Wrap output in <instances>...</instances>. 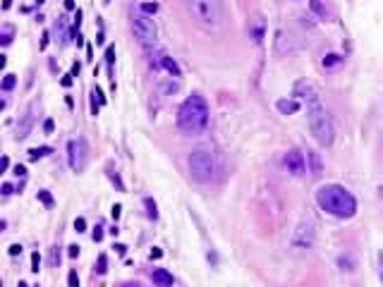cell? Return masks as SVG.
Listing matches in <instances>:
<instances>
[{"label": "cell", "instance_id": "cell-13", "mask_svg": "<svg viewBox=\"0 0 383 287\" xmlns=\"http://www.w3.org/2000/svg\"><path fill=\"white\" fill-rule=\"evenodd\" d=\"M307 168L312 170L316 177L324 172V160H321V156H319L316 151H309V153H307Z\"/></svg>", "mask_w": 383, "mask_h": 287}, {"label": "cell", "instance_id": "cell-35", "mask_svg": "<svg viewBox=\"0 0 383 287\" xmlns=\"http://www.w3.org/2000/svg\"><path fill=\"white\" fill-rule=\"evenodd\" d=\"M67 254H69V258H77L79 256V247L77 244H72V247L67 249Z\"/></svg>", "mask_w": 383, "mask_h": 287}, {"label": "cell", "instance_id": "cell-19", "mask_svg": "<svg viewBox=\"0 0 383 287\" xmlns=\"http://www.w3.org/2000/svg\"><path fill=\"white\" fill-rule=\"evenodd\" d=\"M12 34H15V29H12L10 24L3 27V39H0V46H3V48H8V46L12 43Z\"/></svg>", "mask_w": 383, "mask_h": 287}, {"label": "cell", "instance_id": "cell-1", "mask_svg": "<svg viewBox=\"0 0 383 287\" xmlns=\"http://www.w3.org/2000/svg\"><path fill=\"white\" fill-rule=\"evenodd\" d=\"M208 127V103L204 96L192 93L177 110V129L187 137H197Z\"/></svg>", "mask_w": 383, "mask_h": 287}, {"label": "cell", "instance_id": "cell-30", "mask_svg": "<svg viewBox=\"0 0 383 287\" xmlns=\"http://www.w3.org/2000/svg\"><path fill=\"white\" fill-rule=\"evenodd\" d=\"M53 129H55V122L48 118L46 122H43V132H46V134H53Z\"/></svg>", "mask_w": 383, "mask_h": 287}, {"label": "cell", "instance_id": "cell-33", "mask_svg": "<svg viewBox=\"0 0 383 287\" xmlns=\"http://www.w3.org/2000/svg\"><path fill=\"white\" fill-rule=\"evenodd\" d=\"M101 239H103V228L96 225V228H94V242H101Z\"/></svg>", "mask_w": 383, "mask_h": 287}, {"label": "cell", "instance_id": "cell-16", "mask_svg": "<svg viewBox=\"0 0 383 287\" xmlns=\"http://www.w3.org/2000/svg\"><path fill=\"white\" fill-rule=\"evenodd\" d=\"M161 67H166L168 72H170V74H173V77H180V67H177V62L173 58H168V55H163V58H161Z\"/></svg>", "mask_w": 383, "mask_h": 287}, {"label": "cell", "instance_id": "cell-40", "mask_svg": "<svg viewBox=\"0 0 383 287\" xmlns=\"http://www.w3.org/2000/svg\"><path fill=\"white\" fill-rule=\"evenodd\" d=\"M60 81H62V86H72V77H69V74H65Z\"/></svg>", "mask_w": 383, "mask_h": 287}, {"label": "cell", "instance_id": "cell-45", "mask_svg": "<svg viewBox=\"0 0 383 287\" xmlns=\"http://www.w3.org/2000/svg\"><path fill=\"white\" fill-rule=\"evenodd\" d=\"M12 192V184H3V194H10Z\"/></svg>", "mask_w": 383, "mask_h": 287}, {"label": "cell", "instance_id": "cell-41", "mask_svg": "<svg viewBox=\"0 0 383 287\" xmlns=\"http://www.w3.org/2000/svg\"><path fill=\"white\" fill-rule=\"evenodd\" d=\"M65 10H67V12L74 10V0H65Z\"/></svg>", "mask_w": 383, "mask_h": 287}, {"label": "cell", "instance_id": "cell-15", "mask_svg": "<svg viewBox=\"0 0 383 287\" xmlns=\"http://www.w3.org/2000/svg\"><path fill=\"white\" fill-rule=\"evenodd\" d=\"M309 10L314 12L319 20H328V17H331V15H328V8H326L321 0H312V3H309Z\"/></svg>", "mask_w": 383, "mask_h": 287}, {"label": "cell", "instance_id": "cell-25", "mask_svg": "<svg viewBox=\"0 0 383 287\" xmlns=\"http://www.w3.org/2000/svg\"><path fill=\"white\" fill-rule=\"evenodd\" d=\"M96 270H99V275H106V270H108V256H106V254H101V256H99Z\"/></svg>", "mask_w": 383, "mask_h": 287}, {"label": "cell", "instance_id": "cell-49", "mask_svg": "<svg viewBox=\"0 0 383 287\" xmlns=\"http://www.w3.org/2000/svg\"><path fill=\"white\" fill-rule=\"evenodd\" d=\"M103 3H106V5H108V3H110V0H103Z\"/></svg>", "mask_w": 383, "mask_h": 287}, {"label": "cell", "instance_id": "cell-10", "mask_svg": "<svg viewBox=\"0 0 383 287\" xmlns=\"http://www.w3.org/2000/svg\"><path fill=\"white\" fill-rule=\"evenodd\" d=\"M285 170L290 172V175H304V170H307V158L302 156V151L299 149H290L287 153H285Z\"/></svg>", "mask_w": 383, "mask_h": 287}, {"label": "cell", "instance_id": "cell-9", "mask_svg": "<svg viewBox=\"0 0 383 287\" xmlns=\"http://www.w3.org/2000/svg\"><path fill=\"white\" fill-rule=\"evenodd\" d=\"M275 53L280 55V58H285V55H295L297 53V41L295 36L290 34V31H285V29H278L275 31Z\"/></svg>", "mask_w": 383, "mask_h": 287}, {"label": "cell", "instance_id": "cell-24", "mask_svg": "<svg viewBox=\"0 0 383 287\" xmlns=\"http://www.w3.org/2000/svg\"><path fill=\"white\" fill-rule=\"evenodd\" d=\"M161 86H163V93H177V91H180V84H177V81H173V79L163 81Z\"/></svg>", "mask_w": 383, "mask_h": 287}, {"label": "cell", "instance_id": "cell-17", "mask_svg": "<svg viewBox=\"0 0 383 287\" xmlns=\"http://www.w3.org/2000/svg\"><path fill=\"white\" fill-rule=\"evenodd\" d=\"M36 199H39V201H41V204H43L46 208H53V206H55V199H53V194H50L48 189H41L39 194H36Z\"/></svg>", "mask_w": 383, "mask_h": 287}, {"label": "cell", "instance_id": "cell-36", "mask_svg": "<svg viewBox=\"0 0 383 287\" xmlns=\"http://www.w3.org/2000/svg\"><path fill=\"white\" fill-rule=\"evenodd\" d=\"M15 175H17V177H24V175H27V168H24V165H15Z\"/></svg>", "mask_w": 383, "mask_h": 287}, {"label": "cell", "instance_id": "cell-48", "mask_svg": "<svg viewBox=\"0 0 383 287\" xmlns=\"http://www.w3.org/2000/svg\"><path fill=\"white\" fill-rule=\"evenodd\" d=\"M17 287H27V282H20V285H17Z\"/></svg>", "mask_w": 383, "mask_h": 287}, {"label": "cell", "instance_id": "cell-32", "mask_svg": "<svg viewBox=\"0 0 383 287\" xmlns=\"http://www.w3.org/2000/svg\"><path fill=\"white\" fill-rule=\"evenodd\" d=\"M74 230H77V232H84V230H87V223H84V218L74 220Z\"/></svg>", "mask_w": 383, "mask_h": 287}, {"label": "cell", "instance_id": "cell-11", "mask_svg": "<svg viewBox=\"0 0 383 287\" xmlns=\"http://www.w3.org/2000/svg\"><path fill=\"white\" fill-rule=\"evenodd\" d=\"M266 20L261 15H254L249 24H247V34H249V39L254 41V43H264V36H266Z\"/></svg>", "mask_w": 383, "mask_h": 287}, {"label": "cell", "instance_id": "cell-26", "mask_svg": "<svg viewBox=\"0 0 383 287\" xmlns=\"http://www.w3.org/2000/svg\"><path fill=\"white\" fill-rule=\"evenodd\" d=\"M48 263H50V266H60V249H58V247H53V249H50V258H48Z\"/></svg>", "mask_w": 383, "mask_h": 287}, {"label": "cell", "instance_id": "cell-43", "mask_svg": "<svg viewBox=\"0 0 383 287\" xmlns=\"http://www.w3.org/2000/svg\"><path fill=\"white\" fill-rule=\"evenodd\" d=\"M79 69H82V65H79V62H74V65H72V69H69V72H72V74H79Z\"/></svg>", "mask_w": 383, "mask_h": 287}, {"label": "cell", "instance_id": "cell-29", "mask_svg": "<svg viewBox=\"0 0 383 287\" xmlns=\"http://www.w3.org/2000/svg\"><path fill=\"white\" fill-rule=\"evenodd\" d=\"M39 266H41V256H39V251H36V254H31V270L36 273V270H39Z\"/></svg>", "mask_w": 383, "mask_h": 287}, {"label": "cell", "instance_id": "cell-12", "mask_svg": "<svg viewBox=\"0 0 383 287\" xmlns=\"http://www.w3.org/2000/svg\"><path fill=\"white\" fill-rule=\"evenodd\" d=\"M151 280H154V285L156 287H173V282H175L173 273H168V270H163V268H156V270L151 273Z\"/></svg>", "mask_w": 383, "mask_h": 287}, {"label": "cell", "instance_id": "cell-21", "mask_svg": "<svg viewBox=\"0 0 383 287\" xmlns=\"http://www.w3.org/2000/svg\"><path fill=\"white\" fill-rule=\"evenodd\" d=\"M15 84H17V77H15V74H5L0 86H3V91H12L15 89Z\"/></svg>", "mask_w": 383, "mask_h": 287}, {"label": "cell", "instance_id": "cell-6", "mask_svg": "<svg viewBox=\"0 0 383 287\" xmlns=\"http://www.w3.org/2000/svg\"><path fill=\"white\" fill-rule=\"evenodd\" d=\"M132 31H134V39L139 41V46L144 50H154L158 43V27L156 22L146 17V15H139L132 20Z\"/></svg>", "mask_w": 383, "mask_h": 287}, {"label": "cell", "instance_id": "cell-31", "mask_svg": "<svg viewBox=\"0 0 383 287\" xmlns=\"http://www.w3.org/2000/svg\"><path fill=\"white\" fill-rule=\"evenodd\" d=\"M8 254H10V256H20V254H22V247H20V244H10Z\"/></svg>", "mask_w": 383, "mask_h": 287}, {"label": "cell", "instance_id": "cell-44", "mask_svg": "<svg viewBox=\"0 0 383 287\" xmlns=\"http://www.w3.org/2000/svg\"><path fill=\"white\" fill-rule=\"evenodd\" d=\"M48 46V34H43V39H41V48H46Z\"/></svg>", "mask_w": 383, "mask_h": 287}, {"label": "cell", "instance_id": "cell-37", "mask_svg": "<svg viewBox=\"0 0 383 287\" xmlns=\"http://www.w3.org/2000/svg\"><path fill=\"white\" fill-rule=\"evenodd\" d=\"M8 168H10V158H8V156H3V160H0V170L5 172Z\"/></svg>", "mask_w": 383, "mask_h": 287}, {"label": "cell", "instance_id": "cell-47", "mask_svg": "<svg viewBox=\"0 0 383 287\" xmlns=\"http://www.w3.org/2000/svg\"><path fill=\"white\" fill-rule=\"evenodd\" d=\"M120 287H141L139 282H125V285H120Z\"/></svg>", "mask_w": 383, "mask_h": 287}, {"label": "cell", "instance_id": "cell-22", "mask_svg": "<svg viewBox=\"0 0 383 287\" xmlns=\"http://www.w3.org/2000/svg\"><path fill=\"white\" fill-rule=\"evenodd\" d=\"M29 129H31V113H27L24 120H22V129H17V137H27Z\"/></svg>", "mask_w": 383, "mask_h": 287}, {"label": "cell", "instance_id": "cell-46", "mask_svg": "<svg viewBox=\"0 0 383 287\" xmlns=\"http://www.w3.org/2000/svg\"><path fill=\"white\" fill-rule=\"evenodd\" d=\"M10 5H12V0H3V10H10Z\"/></svg>", "mask_w": 383, "mask_h": 287}, {"label": "cell", "instance_id": "cell-27", "mask_svg": "<svg viewBox=\"0 0 383 287\" xmlns=\"http://www.w3.org/2000/svg\"><path fill=\"white\" fill-rule=\"evenodd\" d=\"M67 285H69V287H79V275H77V270H69Z\"/></svg>", "mask_w": 383, "mask_h": 287}, {"label": "cell", "instance_id": "cell-7", "mask_svg": "<svg viewBox=\"0 0 383 287\" xmlns=\"http://www.w3.org/2000/svg\"><path fill=\"white\" fill-rule=\"evenodd\" d=\"M316 242V228L312 218H302L297 223L295 232H292V247L297 249H309Z\"/></svg>", "mask_w": 383, "mask_h": 287}, {"label": "cell", "instance_id": "cell-8", "mask_svg": "<svg viewBox=\"0 0 383 287\" xmlns=\"http://www.w3.org/2000/svg\"><path fill=\"white\" fill-rule=\"evenodd\" d=\"M67 158H69V168L74 172H82L87 168V160H89V146L84 139H72L67 144Z\"/></svg>", "mask_w": 383, "mask_h": 287}, {"label": "cell", "instance_id": "cell-34", "mask_svg": "<svg viewBox=\"0 0 383 287\" xmlns=\"http://www.w3.org/2000/svg\"><path fill=\"white\" fill-rule=\"evenodd\" d=\"M338 263H340V268H347V270H352V263H350V261H347V256H340V261H338Z\"/></svg>", "mask_w": 383, "mask_h": 287}, {"label": "cell", "instance_id": "cell-20", "mask_svg": "<svg viewBox=\"0 0 383 287\" xmlns=\"http://www.w3.org/2000/svg\"><path fill=\"white\" fill-rule=\"evenodd\" d=\"M144 206H146V213H148V218L151 220H158V208L156 204H154V199H144Z\"/></svg>", "mask_w": 383, "mask_h": 287}, {"label": "cell", "instance_id": "cell-38", "mask_svg": "<svg viewBox=\"0 0 383 287\" xmlns=\"http://www.w3.org/2000/svg\"><path fill=\"white\" fill-rule=\"evenodd\" d=\"M106 60H108V62H113V60H115V50H113V46L106 50Z\"/></svg>", "mask_w": 383, "mask_h": 287}, {"label": "cell", "instance_id": "cell-42", "mask_svg": "<svg viewBox=\"0 0 383 287\" xmlns=\"http://www.w3.org/2000/svg\"><path fill=\"white\" fill-rule=\"evenodd\" d=\"M161 254H163V251H161V249H151V258H161Z\"/></svg>", "mask_w": 383, "mask_h": 287}, {"label": "cell", "instance_id": "cell-28", "mask_svg": "<svg viewBox=\"0 0 383 287\" xmlns=\"http://www.w3.org/2000/svg\"><path fill=\"white\" fill-rule=\"evenodd\" d=\"M46 153H50L48 149H31L29 151V158H41V156H46Z\"/></svg>", "mask_w": 383, "mask_h": 287}, {"label": "cell", "instance_id": "cell-5", "mask_svg": "<svg viewBox=\"0 0 383 287\" xmlns=\"http://www.w3.org/2000/svg\"><path fill=\"white\" fill-rule=\"evenodd\" d=\"M187 168H189V175L194 182L199 184H206L213 179L216 175V160H213V153L206 149H194L187 158Z\"/></svg>", "mask_w": 383, "mask_h": 287}, {"label": "cell", "instance_id": "cell-23", "mask_svg": "<svg viewBox=\"0 0 383 287\" xmlns=\"http://www.w3.org/2000/svg\"><path fill=\"white\" fill-rule=\"evenodd\" d=\"M340 62H343V60L338 58V55H326V58H324V67L326 69H335Z\"/></svg>", "mask_w": 383, "mask_h": 287}, {"label": "cell", "instance_id": "cell-2", "mask_svg": "<svg viewBox=\"0 0 383 287\" xmlns=\"http://www.w3.org/2000/svg\"><path fill=\"white\" fill-rule=\"evenodd\" d=\"M316 201L326 213L335 218H352L357 213V199L340 184H326L316 192Z\"/></svg>", "mask_w": 383, "mask_h": 287}, {"label": "cell", "instance_id": "cell-4", "mask_svg": "<svg viewBox=\"0 0 383 287\" xmlns=\"http://www.w3.org/2000/svg\"><path fill=\"white\" fill-rule=\"evenodd\" d=\"M187 10L197 24L211 31H218L223 27V20H225L223 0H187Z\"/></svg>", "mask_w": 383, "mask_h": 287}, {"label": "cell", "instance_id": "cell-39", "mask_svg": "<svg viewBox=\"0 0 383 287\" xmlns=\"http://www.w3.org/2000/svg\"><path fill=\"white\" fill-rule=\"evenodd\" d=\"M378 275H381V282H383V254H378Z\"/></svg>", "mask_w": 383, "mask_h": 287}, {"label": "cell", "instance_id": "cell-18", "mask_svg": "<svg viewBox=\"0 0 383 287\" xmlns=\"http://www.w3.org/2000/svg\"><path fill=\"white\" fill-rule=\"evenodd\" d=\"M139 10H141V15H146V17H154L158 12V3H141Z\"/></svg>", "mask_w": 383, "mask_h": 287}, {"label": "cell", "instance_id": "cell-3", "mask_svg": "<svg viewBox=\"0 0 383 287\" xmlns=\"http://www.w3.org/2000/svg\"><path fill=\"white\" fill-rule=\"evenodd\" d=\"M304 106H307V115H309V129H312L314 139L321 146H331L335 139V125H333L331 113L326 110L321 96L309 99Z\"/></svg>", "mask_w": 383, "mask_h": 287}, {"label": "cell", "instance_id": "cell-14", "mask_svg": "<svg viewBox=\"0 0 383 287\" xmlns=\"http://www.w3.org/2000/svg\"><path fill=\"white\" fill-rule=\"evenodd\" d=\"M275 106H278V110H280L283 115H295L297 110H299V103H297V101H287V99H280Z\"/></svg>", "mask_w": 383, "mask_h": 287}]
</instances>
